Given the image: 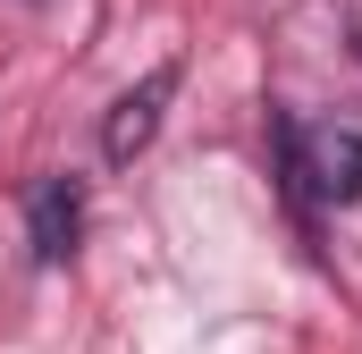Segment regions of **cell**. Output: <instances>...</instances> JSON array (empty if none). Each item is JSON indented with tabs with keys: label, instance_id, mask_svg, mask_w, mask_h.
<instances>
[{
	"label": "cell",
	"instance_id": "obj_2",
	"mask_svg": "<svg viewBox=\"0 0 362 354\" xmlns=\"http://www.w3.org/2000/svg\"><path fill=\"white\" fill-rule=\"evenodd\" d=\"M169 93H177V59H160L144 85H127L118 101H110V118H101V152H110L118 169H127V161H135V152L160 135V110H169Z\"/></svg>",
	"mask_w": 362,
	"mask_h": 354
},
{
	"label": "cell",
	"instance_id": "obj_1",
	"mask_svg": "<svg viewBox=\"0 0 362 354\" xmlns=\"http://www.w3.org/2000/svg\"><path fill=\"white\" fill-rule=\"evenodd\" d=\"M286 152V194L295 202H354L362 194V127H295L278 118Z\"/></svg>",
	"mask_w": 362,
	"mask_h": 354
},
{
	"label": "cell",
	"instance_id": "obj_3",
	"mask_svg": "<svg viewBox=\"0 0 362 354\" xmlns=\"http://www.w3.org/2000/svg\"><path fill=\"white\" fill-rule=\"evenodd\" d=\"M76 236H85V194L68 185V177H42V185H25V245H34V262H68L76 253Z\"/></svg>",
	"mask_w": 362,
	"mask_h": 354
}]
</instances>
